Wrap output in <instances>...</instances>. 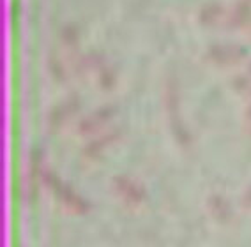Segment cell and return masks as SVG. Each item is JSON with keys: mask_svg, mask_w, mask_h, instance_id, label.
<instances>
[{"mask_svg": "<svg viewBox=\"0 0 251 247\" xmlns=\"http://www.w3.org/2000/svg\"><path fill=\"white\" fill-rule=\"evenodd\" d=\"M112 115H113V108L110 106V104L101 106V108L90 112L89 115H85V117L81 118V120L78 122L76 131L80 133V135H85V136L94 135V133H98V131L112 118Z\"/></svg>", "mask_w": 251, "mask_h": 247, "instance_id": "obj_4", "label": "cell"}, {"mask_svg": "<svg viewBox=\"0 0 251 247\" xmlns=\"http://www.w3.org/2000/svg\"><path fill=\"white\" fill-rule=\"evenodd\" d=\"M119 135H121V131L117 129V127H113V129H106L103 133H98L96 136H92L85 143V147H83V157L96 159L108 145H112L119 138Z\"/></svg>", "mask_w": 251, "mask_h": 247, "instance_id": "obj_5", "label": "cell"}, {"mask_svg": "<svg viewBox=\"0 0 251 247\" xmlns=\"http://www.w3.org/2000/svg\"><path fill=\"white\" fill-rule=\"evenodd\" d=\"M45 182H48L51 187L55 189V194H57L58 202L62 203L64 207L68 208L69 212H75V214H85L89 210V205L80 194H76L71 187H68L66 184L58 182L55 177H51L50 173H45Z\"/></svg>", "mask_w": 251, "mask_h": 247, "instance_id": "obj_2", "label": "cell"}, {"mask_svg": "<svg viewBox=\"0 0 251 247\" xmlns=\"http://www.w3.org/2000/svg\"><path fill=\"white\" fill-rule=\"evenodd\" d=\"M207 55L209 59L216 64H221V66H228L241 60L244 57V49L242 46L235 45V43H216L211 45L207 49Z\"/></svg>", "mask_w": 251, "mask_h": 247, "instance_id": "obj_3", "label": "cell"}, {"mask_svg": "<svg viewBox=\"0 0 251 247\" xmlns=\"http://www.w3.org/2000/svg\"><path fill=\"white\" fill-rule=\"evenodd\" d=\"M226 7L220 0H209L205 4L198 7V20L202 23H225V16H226Z\"/></svg>", "mask_w": 251, "mask_h": 247, "instance_id": "obj_6", "label": "cell"}, {"mask_svg": "<svg viewBox=\"0 0 251 247\" xmlns=\"http://www.w3.org/2000/svg\"><path fill=\"white\" fill-rule=\"evenodd\" d=\"M251 2L250 0H235L232 5L226 7V16H225V25H242L250 18Z\"/></svg>", "mask_w": 251, "mask_h": 247, "instance_id": "obj_7", "label": "cell"}, {"mask_svg": "<svg viewBox=\"0 0 251 247\" xmlns=\"http://www.w3.org/2000/svg\"><path fill=\"white\" fill-rule=\"evenodd\" d=\"M250 2H251V0H250Z\"/></svg>", "mask_w": 251, "mask_h": 247, "instance_id": "obj_11", "label": "cell"}, {"mask_svg": "<svg viewBox=\"0 0 251 247\" xmlns=\"http://www.w3.org/2000/svg\"><path fill=\"white\" fill-rule=\"evenodd\" d=\"M113 191H115L117 196L121 198V202L126 207H138L145 200L144 187L136 180L126 175H117L113 179Z\"/></svg>", "mask_w": 251, "mask_h": 247, "instance_id": "obj_1", "label": "cell"}, {"mask_svg": "<svg viewBox=\"0 0 251 247\" xmlns=\"http://www.w3.org/2000/svg\"><path fill=\"white\" fill-rule=\"evenodd\" d=\"M78 108V99L76 97H69L66 101H62L60 104H57L51 113H50V124L51 126H60L64 122L71 117L73 113L76 112Z\"/></svg>", "mask_w": 251, "mask_h": 247, "instance_id": "obj_8", "label": "cell"}, {"mask_svg": "<svg viewBox=\"0 0 251 247\" xmlns=\"http://www.w3.org/2000/svg\"><path fill=\"white\" fill-rule=\"evenodd\" d=\"M209 207H211L214 217H218L220 221H226L232 216L228 203H226V200H225L223 196H220V194H214V196L209 200Z\"/></svg>", "mask_w": 251, "mask_h": 247, "instance_id": "obj_9", "label": "cell"}, {"mask_svg": "<svg viewBox=\"0 0 251 247\" xmlns=\"http://www.w3.org/2000/svg\"><path fill=\"white\" fill-rule=\"evenodd\" d=\"M244 203H246L248 207H251V189L246 193V196H244Z\"/></svg>", "mask_w": 251, "mask_h": 247, "instance_id": "obj_10", "label": "cell"}]
</instances>
